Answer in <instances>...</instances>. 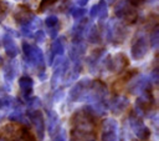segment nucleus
Instances as JSON below:
<instances>
[{
    "label": "nucleus",
    "instance_id": "obj_1",
    "mask_svg": "<svg viewBox=\"0 0 159 141\" xmlns=\"http://www.w3.org/2000/svg\"><path fill=\"white\" fill-rule=\"evenodd\" d=\"M129 1H130V2H133L134 5H139V4H140V2H143L144 0H129Z\"/></svg>",
    "mask_w": 159,
    "mask_h": 141
}]
</instances>
